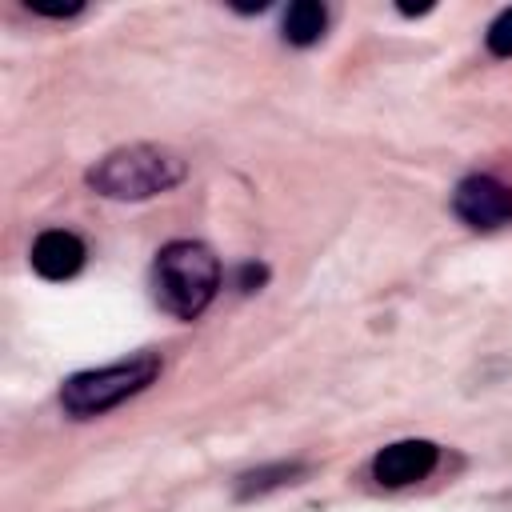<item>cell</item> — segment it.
Returning a JSON list of instances; mask_svg holds the SVG:
<instances>
[{
	"label": "cell",
	"instance_id": "obj_7",
	"mask_svg": "<svg viewBox=\"0 0 512 512\" xmlns=\"http://www.w3.org/2000/svg\"><path fill=\"white\" fill-rule=\"evenodd\" d=\"M324 28H328V12H324V4H316V0H296V4L284 12V40L296 44V48L316 44V40L324 36Z\"/></svg>",
	"mask_w": 512,
	"mask_h": 512
},
{
	"label": "cell",
	"instance_id": "obj_2",
	"mask_svg": "<svg viewBox=\"0 0 512 512\" xmlns=\"http://www.w3.org/2000/svg\"><path fill=\"white\" fill-rule=\"evenodd\" d=\"M184 160L160 144H128L88 168V184L108 200H148L184 180Z\"/></svg>",
	"mask_w": 512,
	"mask_h": 512
},
{
	"label": "cell",
	"instance_id": "obj_6",
	"mask_svg": "<svg viewBox=\"0 0 512 512\" xmlns=\"http://www.w3.org/2000/svg\"><path fill=\"white\" fill-rule=\"evenodd\" d=\"M84 264V240L64 228H48L32 240V268L44 280H68Z\"/></svg>",
	"mask_w": 512,
	"mask_h": 512
},
{
	"label": "cell",
	"instance_id": "obj_3",
	"mask_svg": "<svg viewBox=\"0 0 512 512\" xmlns=\"http://www.w3.org/2000/svg\"><path fill=\"white\" fill-rule=\"evenodd\" d=\"M156 376H160V356L156 352H140V356L120 360V364H108V368L76 372L60 388V408L68 416H76V420H88V416H100V412L116 408L120 400L136 396Z\"/></svg>",
	"mask_w": 512,
	"mask_h": 512
},
{
	"label": "cell",
	"instance_id": "obj_10",
	"mask_svg": "<svg viewBox=\"0 0 512 512\" xmlns=\"http://www.w3.org/2000/svg\"><path fill=\"white\" fill-rule=\"evenodd\" d=\"M236 284H240L244 292H252L256 284H264V268H256V264H244V268H240V280H236Z\"/></svg>",
	"mask_w": 512,
	"mask_h": 512
},
{
	"label": "cell",
	"instance_id": "obj_8",
	"mask_svg": "<svg viewBox=\"0 0 512 512\" xmlns=\"http://www.w3.org/2000/svg\"><path fill=\"white\" fill-rule=\"evenodd\" d=\"M304 468L300 464H272V468H256V472H244L240 484H236V496H260L268 488H280V484H292Z\"/></svg>",
	"mask_w": 512,
	"mask_h": 512
},
{
	"label": "cell",
	"instance_id": "obj_9",
	"mask_svg": "<svg viewBox=\"0 0 512 512\" xmlns=\"http://www.w3.org/2000/svg\"><path fill=\"white\" fill-rule=\"evenodd\" d=\"M488 52L492 56H512V8H504L492 24H488Z\"/></svg>",
	"mask_w": 512,
	"mask_h": 512
},
{
	"label": "cell",
	"instance_id": "obj_1",
	"mask_svg": "<svg viewBox=\"0 0 512 512\" xmlns=\"http://www.w3.org/2000/svg\"><path fill=\"white\" fill-rule=\"evenodd\" d=\"M152 288L164 312H172L176 320H196L220 288V260L196 240H172L156 256Z\"/></svg>",
	"mask_w": 512,
	"mask_h": 512
},
{
	"label": "cell",
	"instance_id": "obj_4",
	"mask_svg": "<svg viewBox=\"0 0 512 512\" xmlns=\"http://www.w3.org/2000/svg\"><path fill=\"white\" fill-rule=\"evenodd\" d=\"M452 212L468 228H500L512 220V188L496 176H464L452 192Z\"/></svg>",
	"mask_w": 512,
	"mask_h": 512
},
{
	"label": "cell",
	"instance_id": "obj_5",
	"mask_svg": "<svg viewBox=\"0 0 512 512\" xmlns=\"http://www.w3.org/2000/svg\"><path fill=\"white\" fill-rule=\"evenodd\" d=\"M440 460V448L432 440H396L372 456V480L384 488H404L424 480Z\"/></svg>",
	"mask_w": 512,
	"mask_h": 512
}]
</instances>
